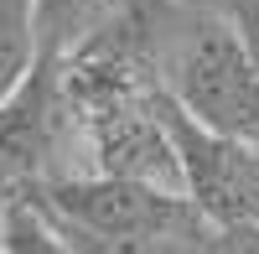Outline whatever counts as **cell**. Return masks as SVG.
Returning <instances> with one entry per match:
<instances>
[{
    "instance_id": "cell-8",
    "label": "cell",
    "mask_w": 259,
    "mask_h": 254,
    "mask_svg": "<svg viewBox=\"0 0 259 254\" xmlns=\"http://www.w3.org/2000/svg\"><path fill=\"white\" fill-rule=\"evenodd\" d=\"M0 254H73V244L31 197L0 192Z\"/></svg>"
},
{
    "instance_id": "cell-1",
    "label": "cell",
    "mask_w": 259,
    "mask_h": 254,
    "mask_svg": "<svg viewBox=\"0 0 259 254\" xmlns=\"http://www.w3.org/2000/svg\"><path fill=\"white\" fill-rule=\"evenodd\" d=\"M161 83L192 119L259 151V62L228 16L171 0L161 26Z\"/></svg>"
},
{
    "instance_id": "cell-10",
    "label": "cell",
    "mask_w": 259,
    "mask_h": 254,
    "mask_svg": "<svg viewBox=\"0 0 259 254\" xmlns=\"http://www.w3.org/2000/svg\"><path fill=\"white\" fill-rule=\"evenodd\" d=\"M202 254H259V223H223L212 228Z\"/></svg>"
},
{
    "instance_id": "cell-3",
    "label": "cell",
    "mask_w": 259,
    "mask_h": 254,
    "mask_svg": "<svg viewBox=\"0 0 259 254\" xmlns=\"http://www.w3.org/2000/svg\"><path fill=\"white\" fill-rule=\"evenodd\" d=\"M78 140L83 130L62 89V57L36 52L31 73L0 99V192L62 177V156Z\"/></svg>"
},
{
    "instance_id": "cell-6",
    "label": "cell",
    "mask_w": 259,
    "mask_h": 254,
    "mask_svg": "<svg viewBox=\"0 0 259 254\" xmlns=\"http://www.w3.org/2000/svg\"><path fill=\"white\" fill-rule=\"evenodd\" d=\"M57 228L73 244V254H202L212 239V223L171 228V234H89V228H73V223H57Z\"/></svg>"
},
{
    "instance_id": "cell-9",
    "label": "cell",
    "mask_w": 259,
    "mask_h": 254,
    "mask_svg": "<svg viewBox=\"0 0 259 254\" xmlns=\"http://www.w3.org/2000/svg\"><path fill=\"white\" fill-rule=\"evenodd\" d=\"M36 0H0V99L36 62Z\"/></svg>"
},
{
    "instance_id": "cell-4",
    "label": "cell",
    "mask_w": 259,
    "mask_h": 254,
    "mask_svg": "<svg viewBox=\"0 0 259 254\" xmlns=\"http://www.w3.org/2000/svg\"><path fill=\"white\" fill-rule=\"evenodd\" d=\"M156 109H161L171 145H177V161H182V192L197 202V213L212 228L259 223V151L192 119L166 94V83H156Z\"/></svg>"
},
{
    "instance_id": "cell-11",
    "label": "cell",
    "mask_w": 259,
    "mask_h": 254,
    "mask_svg": "<svg viewBox=\"0 0 259 254\" xmlns=\"http://www.w3.org/2000/svg\"><path fill=\"white\" fill-rule=\"evenodd\" d=\"M228 21H233V26H239V36H244L249 57L259 62V0H244L239 11H228Z\"/></svg>"
},
{
    "instance_id": "cell-5",
    "label": "cell",
    "mask_w": 259,
    "mask_h": 254,
    "mask_svg": "<svg viewBox=\"0 0 259 254\" xmlns=\"http://www.w3.org/2000/svg\"><path fill=\"white\" fill-rule=\"evenodd\" d=\"M78 130H83V145H89V172L135 177L150 187H166V192H182V161L156 109V89L78 114Z\"/></svg>"
},
{
    "instance_id": "cell-7",
    "label": "cell",
    "mask_w": 259,
    "mask_h": 254,
    "mask_svg": "<svg viewBox=\"0 0 259 254\" xmlns=\"http://www.w3.org/2000/svg\"><path fill=\"white\" fill-rule=\"evenodd\" d=\"M124 0H36V47L41 52H73L94 26H104Z\"/></svg>"
},
{
    "instance_id": "cell-2",
    "label": "cell",
    "mask_w": 259,
    "mask_h": 254,
    "mask_svg": "<svg viewBox=\"0 0 259 254\" xmlns=\"http://www.w3.org/2000/svg\"><path fill=\"white\" fill-rule=\"evenodd\" d=\"M16 192L31 197L47 218L89 228V234H171V228L207 223L187 192H166V187L109 177V172H68V177L16 187Z\"/></svg>"
},
{
    "instance_id": "cell-12",
    "label": "cell",
    "mask_w": 259,
    "mask_h": 254,
    "mask_svg": "<svg viewBox=\"0 0 259 254\" xmlns=\"http://www.w3.org/2000/svg\"><path fill=\"white\" fill-rule=\"evenodd\" d=\"M177 6H187V11H218V16H228V11H239L244 0H177Z\"/></svg>"
}]
</instances>
